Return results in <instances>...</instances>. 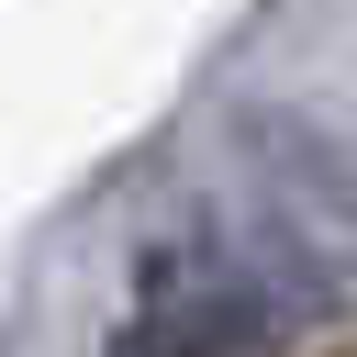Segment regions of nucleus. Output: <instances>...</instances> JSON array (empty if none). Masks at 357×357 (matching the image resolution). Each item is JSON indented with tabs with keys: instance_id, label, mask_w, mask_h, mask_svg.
Listing matches in <instances>:
<instances>
[{
	"instance_id": "1",
	"label": "nucleus",
	"mask_w": 357,
	"mask_h": 357,
	"mask_svg": "<svg viewBox=\"0 0 357 357\" xmlns=\"http://www.w3.org/2000/svg\"><path fill=\"white\" fill-rule=\"evenodd\" d=\"M301 324H312V301L268 257H245L223 234H167L134 257L112 357H279Z\"/></svg>"
}]
</instances>
